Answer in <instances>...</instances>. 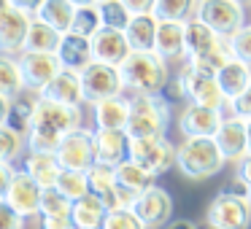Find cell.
Returning a JSON list of instances; mask_svg holds the SVG:
<instances>
[{
    "label": "cell",
    "instance_id": "cell-47",
    "mask_svg": "<svg viewBox=\"0 0 251 229\" xmlns=\"http://www.w3.org/2000/svg\"><path fill=\"white\" fill-rule=\"evenodd\" d=\"M130 14H154V6H157V0H122Z\"/></svg>",
    "mask_w": 251,
    "mask_h": 229
},
{
    "label": "cell",
    "instance_id": "cell-51",
    "mask_svg": "<svg viewBox=\"0 0 251 229\" xmlns=\"http://www.w3.org/2000/svg\"><path fill=\"white\" fill-rule=\"evenodd\" d=\"M165 229H197V227H195V221H189V218H173Z\"/></svg>",
    "mask_w": 251,
    "mask_h": 229
},
{
    "label": "cell",
    "instance_id": "cell-28",
    "mask_svg": "<svg viewBox=\"0 0 251 229\" xmlns=\"http://www.w3.org/2000/svg\"><path fill=\"white\" fill-rule=\"evenodd\" d=\"M216 81L219 87H222V92L227 94V100L232 103L238 94H243L246 89H249L251 84V65H246L243 60H229L227 65L222 68V70L216 73Z\"/></svg>",
    "mask_w": 251,
    "mask_h": 229
},
{
    "label": "cell",
    "instance_id": "cell-46",
    "mask_svg": "<svg viewBox=\"0 0 251 229\" xmlns=\"http://www.w3.org/2000/svg\"><path fill=\"white\" fill-rule=\"evenodd\" d=\"M14 173H17V167H14V164L0 162V200H6V191H8V186H11Z\"/></svg>",
    "mask_w": 251,
    "mask_h": 229
},
{
    "label": "cell",
    "instance_id": "cell-12",
    "mask_svg": "<svg viewBox=\"0 0 251 229\" xmlns=\"http://www.w3.org/2000/svg\"><path fill=\"white\" fill-rule=\"evenodd\" d=\"M132 210H135L138 218L146 224V229H165L173 221V197H170L168 189L154 183L151 189H146L138 197Z\"/></svg>",
    "mask_w": 251,
    "mask_h": 229
},
{
    "label": "cell",
    "instance_id": "cell-44",
    "mask_svg": "<svg viewBox=\"0 0 251 229\" xmlns=\"http://www.w3.org/2000/svg\"><path fill=\"white\" fill-rule=\"evenodd\" d=\"M227 114L240 116V119H246V121L251 119V84H249V89H246L243 94H238V97L227 105Z\"/></svg>",
    "mask_w": 251,
    "mask_h": 229
},
{
    "label": "cell",
    "instance_id": "cell-34",
    "mask_svg": "<svg viewBox=\"0 0 251 229\" xmlns=\"http://www.w3.org/2000/svg\"><path fill=\"white\" fill-rule=\"evenodd\" d=\"M200 0H157L154 17L157 19H170V22H189L197 17Z\"/></svg>",
    "mask_w": 251,
    "mask_h": 229
},
{
    "label": "cell",
    "instance_id": "cell-54",
    "mask_svg": "<svg viewBox=\"0 0 251 229\" xmlns=\"http://www.w3.org/2000/svg\"><path fill=\"white\" fill-rule=\"evenodd\" d=\"M8 6H11V0H0V11H6Z\"/></svg>",
    "mask_w": 251,
    "mask_h": 229
},
{
    "label": "cell",
    "instance_id": "cell-56",
    "mask_svg": "<svg viewBox=\"0 0 251 229\" xmlns=\"http://www.w3.org/2000/svg\"><path fill=\"white\" fill-rule=\"evenodd\" d=\"M202 229H222V227H208V224H205V227H202Z\"/></svg>",
    "mask_w": 251,
    "mask_h": 229
},
{
    "label": "cell",
    "instance_id": "cell-5",
    "mask_svg": "<svg viewBox=\"0 0 251 229\" xmlns=\"http://www.w3.org/2000/svg\"><path fill=\"white\" fill-rule=\"evenodd\" d=\"M130 159L141 164L143 170L159 178V175L170 173L178 162V146L170 140L168 135H146V137H132Z\"/></svg>",
    "mask_w": 251,
    "mask_h": 229
},
{
    "label": "cell",
    "instance_id": "cell-39",
    "mask_svg": "<svg viewBox=\"0 0 251 229\" xmlns=\"http://www.w3.org/2000/svg\"><path fill=\"white\" fill-rule=\"evenodd\" d=\"M73 200H68L57 186H46L41 197V216H71Z\"/></svg>",
    "mask_w": 251,
    "mask_h": 229
},
{
    "label": "cell",
    "instance_id": "cell-50",
    "mask_svg": "<svg viewBox=\"0 0 251 229\" xmlns=\"http://www.w3.org/2000/svg\"><path fill=\"white\" fill-rule=\"evenodd\" d=\"M8 111H11V97L0 92V124H6L8 121Z\"/></svg>",
    "mask_w": 251,
    "mask_h": 229
},
{
    "label": "cell",
    "instance_id": "cell-17",
    "mask_svg": "<svg viewBox=\"0 0 251 229\" xmlns=\"http://www.w3.org/2000/svg\"><path fill=\"white\" fill-rule=\"evenodd\" d=\"M186 81V94H189V103L205 105V108H216V111H227L229 100L222 92L216 76H197V73H184L178 70Z\"/></svg>",
    "mask_w": 251,
    "mask_h": 229
},
{
    "label": "cell",
    "instance_id": "cell-15",
    "mask_svg": "<svg viewBox=\"0 0 251 229\" xmlns=\"http://www.w3.org/2000/svg\"><path fill=\"white\" fill-rule=\"evenodd\" d=\"M213 140H216L219 148H222V154H224L227 162L238 164L240 159L249 154V143H246V140H249V137H246V119L227 114V116H224V121L219 124Z\"/></svg>",
    "mask_w": 251,
    "mask_h": 229
},
{
    "label": "cell",
    "instance_id": "cell-14",
    "mask_svg": "<svg viewBox=\"0 0 251 229\" xmlns=\"http://www.w3.org/2000/svg\"><path fill=\"white\" fill-rule=\"evenodd\" d=\"M19 65H22V76H25V89H30V92H41L62 70L60 57L44 54V51H22Z\"/></svg>",
    "mask_w": 251,
    "mask_h": 229
},
{
    "label": "cell",
    "instance_id": "cell-42",
    "mask_svg": "<svg viewBox=\"0 0 251 229\" xmlns=\"http://www.w3.org/2000/svg\"><path fill=\"white\" fill-rule=\"evenodd\" d=\"M159 94H162L170 105L189 103V94H186V81H184V76H181V73H173V76H170V81L165 84V89Z\"/></svg>",
    "mask_w": 251,
    "mask_h": 229
},
{
    "label": "cell",
    "instance_id": "cell-9",
    "mask_svg": "<svg viewBox=\"0 0 251 229\" xmlns=\"http://www.w3.org/2000/svg\"><path fill=\"white\" fill-rule=\"evenodd\" d=\"M197 19H202L222 38H232L246 24V6H240L238 0H200Z\"/></svg>",
    "mask_w": 251,
    "mask_h": 229
},
{
    "label": "cell",
    "instance_id": "cell-6",
    "mask_svg": "<svg viewBox=\"0 0 251 229\" xmlns=\"http://www.w3.org/2000/svg\"><path fill=\"white\" fill-rule=\"evenodd\" d=\"M54 157L60 159L62 170H81L87 173L98 162V140H95V127H78L71 135L62 137Z\"/></svg>",
    "mask_w": 251,
    "mask_h": 229
},
{
    "label": "cell",
    "instance_id": "cell-26",
    "mask_svg": "<svg viewBox=\"0 0 251 229\" xmlns=\"http://www.w3.org/2000/svg\"><path fill=\"white\" fill-rule=\"evenodd\" d=\"M222 41H224L222 35L208 27L202 19H197V17L189 19V22H186V60L208 54V51H213Z\"/></svg>",
    "mask_w": 251,
    "mask_h": 229
},
{
    "label": "cell",
    "instance_id": "cell-21",
    "mask_svg": "<svg viewBox=\"0 0 251 229\" xmlns=\"http://www.w3.org/2000/svg\"><path fill=\"white\" fill-rule=\"evenodd\" d=\"M95 130H127L130 121V94L105 97L92 105Z\"/></svg>",
    "mask_w": 251,
    "mask_h": 229
},
{
    "label": "cell",
    "instance_id": "cell-18",
    "mask_svg": "<svg viewBox=\"0 0 251 229\" xmlns=\"http://www.w3.org/2000/svg\"><path fill=\"white\" fill-rule=\"evenodd\" d=\"M41 97L51 100V103H62V105H84V87H81V73L76 70H65L62 68L44 89Z\"/></svg>",
    "mask_w": 251,
    "mask_h": 229
},
{
    "label": "cell",
    "instance_id": "cell-22",
    "mask_svg": "<svg viewBox=\"0 0 251 229\" xmlns=\"http://www.w3.org/2000/svg\"><path fill=\"white\" fill-rule=\"evenodd\" d=\"M89 194H95L100 202H105L108 210H116L119 205V181H116V167L105 162H95L87 170Z\"/></svg>",
    "mask_w": 251,
    "mask_h": 229
},
{
    "label": "cell",
    "instance_id": "cell-20",
    "mask_svg": "<svg viewBox=\"0 0 251 229\" xmlns=\"http://www.w3.org/2000/svg\"><path fill=\"white\" fill-rule=\"evenodd\" d=\"M95 140H98V162L119 167L130 159L132 135L127 130H95Z\"/></svg>",
    "mask_w": 251,
    "mask_h": 229
},
{
    "label": "cell",
    "instance_id": "cell-43",
    "mask_svg": "<svg viewBox=\"0 0 251 229\" xmlns=\"http://www.w3.org/2000/svg\"><path fill=\"white\" fill-rule=\"evenodd\" d=\"M0 229H25V218L6 200H0Z\"/></svg>",
    "mask_w": 251,
    "mask_h": 229
},
{
    "label": "cell",
    "instance_id": "cell-27",
    "mask_svg": "<svg viewBox=\"0 0 251 229\" xmlns=\"http://www.w3.org/2000/svg\"><path fill=\"white\" fill-rule=\"evenodd\" d=\"M22 162H25L22 167L27 170L44 189L46 186H54L57 178H60V173H62L60 159H57L54 154H49V151H27Z\"/></svg>",
    "mask_w": 251,
    "mask_h": 229
},
{
    "label": "cell",
    "instance_id": "cell-30",
    "mask_svg": "<svg viewBox=\"0 0 251 229\" xmlns=\"http://www.w3.org/2000/svg\"><path fill=\"white\" fill-rule=\"evenodd\" d=\"M62 35H65V33H60V30H54L51 24L41 22V19L35 17L33 24H30L27 41H25V51H44V54H57Z\"/></svg>",
    "mask_w": 251,
    "mask_h": 229
},
{
    "label": "cell",
    "instance_id": "cell-29",
    "mask_svg": "<svg viewBox=\"0 0 251 229\" xmlns=\"http://www.w3.org/2000/svg\"><path fill=\"white\" fill-rule=\"evenodd\" d=\"M105 216H108V207L95 194H87V197L73 202L71 218H73V227L76 229H103Z\"/></svg>",
    "mask_w": 251,
    "mask_h": 229
},
{
    "label": "cell",
    "instance_id": "cell-57",
    "mask_svg": "<svg viewBox=\"0 0 251 229\" xmlns=\"http://www.w3.org/2000/svg\"><path fill=\"white\" fill-rule=\"evenodd\" d=\"M249 200H251V191H249Z\"/></svg>",
    "mask_w": 251,
    "mask_h": 229
},
{
    "label": "cell",
    "instance_id": "cell-32",
    "mask_svg": "<svg viewBox=\"0 0 251 229\" xmlns=\"http://www.w3.org/2000/svg\"><path fill=\"white\" fill-rule=\"evenodd\" d=\"M116 181H119V186L135 191V194H143L146 189H151V186L157 183V178H154L149 170H143L141 164H135L132 159H127V162H122L119 167H116Z\"/></svg>",
    "mask_w": 251,
    "mask_h": 229
},
{
    "label": "cell",
    "instance_id": "cell-19",
    "mask_svg": "<svg viewBox=\"0 0 251 229\" xmlns=\"http://www.w3.org/2000/svg\"><path fill=\"white\" fill-rule=\"evenodd\" d=\"M154 51L159 57H165L168 62H184L186 60V22L159 19Z\"/></svg>",
    "mask_w": 251,
    "mask_h": 229
},
{
    "label": "cell",
    "instance_id": "cell-24",
    "mask_svg": "<svg viewBox=\"0 0 251 229\" xmlns=\"http://www.w3.org/2000/svg\"><path fill=\"white\" fill-rule=\"evenodd\" d=\"M157 27H159V19L154 14H132L130 24L125 27L130 49L132 51H154V46H157Z\"/></svg>",
    "mask_w": 251,
    "mask_h": 229
},
{
    "label": "cell",
    "instance_id": "cell-1",
    "mask_svg": "<svg viewBox=\"0 0 251 229\" xmlns=\"http://www.w3.org/2000/svg\"><path fill=\"white\" fill-rule=\"evenodd\" d=\"M84 127V111L81 105H62L51 100H38L33 119V130L27 135V151H49L54 154L62 137L73 130Z\"/></svg>",
    "mask_w": 251,
    "mask_h": 229
},
{
    "label": "cell",
    "instance_id": "cell-38",
    "mask_svg": "<svg viewBox=\"0 0 251 229\" xmlns=\"http://www.w3.org/2000/svg\"><path fill=\"white\" fill-rule=\"evenodd\" d=\"M98 30H103V17H100V8L98 6H81V8H76V17H73L71 33L92 38Z\"/></svg>",
    "mask_w": 251,
    "mask_h": 229
},
{
    "label": "cell",
    "instance_id": "cell-45",
    "mask_svg": "<svg viewBox=\"0 0 251 229\" xmlns=\"http://www.w3.org/2000/svg\"><path fill=\"white\" fill-rule=\"evenodd\" d=\"M41 229H76L71 216H41Z\"/></svg>",
    "mask_w": 251,
    "mask_h": 229
},
{
    "label": "cell",
    "instance_id": "cell-55",
    "mask_svg": "<svg viewBox=\"0 0 251 229\" xmlns=\"http://www.w3.org/2000/svg\"><path fill=\"white\" fill-rule=\"evenodd\" d=\"M240 6H251V0H238Z\"/></svg>",
    "mask_w": 251,
    "mask_h": 229
},
{
    "label": "cell",
    "instance_id": "cell-16",
    "mask_svg": "<svg viewBox=\"0 0 251 229\" xmlns=\"http://www.w3.org/2000/svg\"><path fill=\"white\" fill-rule=\"evenodd\" d=\"M92 54L98 62H108V65L119 68L122 62L132 54L125 30H111V27L98 30V33L92 35Z\"/></svg>",
    "mask_w": 251,
    "mask_h": 229
},
{
    "label": "cell",
    "instance_id": "cell-49",
    "mask_svg": "<svg viewBox=\"0 0 251 229\" xmlns=\"http://www.w3.org/2000/svg\"><path fill=\"white\" fill-rule=\"evenodd\" d=\"M235 175H238V178H243L246 183L251 186V154H246V157L238 162V173H235Z\"/></svg>",
    "mask_w": 251,
    "mask_h": 229
},
{
    "label": "cell",
    "instance_id": "cell-41",
    "mask_svg": "<svg viewBox=\"0 0 251 229\" xmlns=\"http://www.w3.org/2000/svg\"><path fill=\"white\" fill-rule=\"evenodd\" d=\"M229 49H232L235 60H243L246 65H251V22H246L243 27L229 38Z\"/></svg>",
    "mask_w": 251,
    "mask_h": 229
},
{
    "label": "cell",
    "instance_id": "cell-36",
    "mask_svg": "<svg viewBox=\"0 0 251 229\" xmlns=\"http://www.w3.org/2000/svg\"><path fill=\"white\" fill-rule=\"evenodd\" d=\"M57 189L68 197V200H81V197L89 194V181H87V173L81 170H62L60 178H57Z\"/></svg>",
    "mask_w": 251,
    "mask_h": 229
},
{
    "label": "cell",
    "instance_id": "cell-33",
    "mask_svg": "<svg viewBox=\"0 0 251 229\" xmlns=\"http://www.w3.org/2000/svg\"><path fill=\"white\" fill-rule=\"evenodd\" d=\"M0 92L8 97H17L25 92V76L19 57L14 54H0Z\"/></svg>",
    "mask_w": 251,
    "mask_h": 229
},
{
    "label": "cell",
    "instance_id": "cell-3",
    "mask_svg": "<svg viewBox=\"0 0 251 229\" xmlns=\"http://www.w3.org/2000/svg\"><path fill=\"white\" fill-rule=\"evenodd\" d=\"M227 164L222 148L216 146L213 137H184L178 143V162H176V170H178L184 178L189 181H205L219 175Z\"/></svg>",
    "mask_w": 251,
    "mask_h": 229
},
{
    "label": "cell",
    "instance_id": "cell-2",
    "mask_svg": "<svg viewBox=\"0 0 251 229\" xmlns=\"http://www.w3.org/2000/svg\"><path fill=\"white\" fill-rule=\"evenodd\" d=\"M127 94H159L170 81V62L157 51H132L119 65Z\"/></svg>",
    "mask_w": 251,
    "mask_h": 229
},
{
    "label": "cell",
    "instance_id": "cell-53",
    "mask_svg": "<svg viewBox=\"0 0 251 229\" xmlns=\"http://www.w3.org/2000/svg\"><path fill=\"white\" fill-rule=\"evenodd\" d=\"M246 137H249L246 143H249V154H251V119L246 121Z\"/></svg>",
    "mask_w": 251,
    "mask_h": 229
},
{
    "label": "cell",
    "instance_id": "cell-7",
    "mask_svg": "<svg viewBox=\"0 0 251 229\" xmlns=\"http://www.w3.org/2000/svg\"><path fill=\"white\" fill-rule=\"evenodd\" d=\"M81 87H84V103L87 105H95L105 97H116V94H127L119 68L98 60L81 70Z\"/></svg>",
    "mask_w": 251,
    "mask_h": 229
},
{
    "label": "cell",
    "instance_id": "cell-10",
    "mask_svg": "<svg viewBox=\"0 0 251 229\" xmlns=\"http://www.w3.org/2000/svg\"><path fill=\"white\" fill-rule=\"evenodd\" d=\"M41 197H44V186L27 173V170H17L11 178V186L6 191V202L25 218H41Z\"/></svg>",
    "mask_w": 251,
    "mask_h": 229
},
{
    "label": "cell",
    "instance_id": "cell-13",
    "mask_svg": "<svg viewBox=\"0 0 251 229\" xmlns=\"http://www.w3.org/2000/svg\"><path fill=\"white\" fill-rule=\"evenodd\" d=\"M33 19L35 17H30V14L19 11L14 6L0 11V54H14V57L22 54Z\"/></svg>",
    "mask_w": 251,
    "mask_h": 229
},
{
    "label": "cell",
    "instance_id": "cell-35",
    "mask_svg": "<svg viewBox=\"0 0 251 229\" xmlns=\"http://www.w3.org/2000/svg\"><path fill=\"white\" fill-rule=\"evenodd\" d=\"M27 154V137L14 132L8 124H0V162L14 164Z\"/></svg>",
    "mask_w": 251,
    "mask_h": 229
},
{
    "label": "cell",
    "instance_id": "cell-23",
    "mask_svg": "<svg viewBox=\"0 0 251 229\" xmlns=\"http://www.w3.org/2000/svg\"><path fill=\"white\" fill-rule=\"evenodd\" d=\"M57 57H60V62H62L65 70L81 73L87 65L95 62L92 38H87V35H76V33H65L62 41H60V49H57Z\"/></svg>",
    "mask_w": 251,
    "mask_h": 229
},
{
    "label": "cell",
    "instance_id": "cell-52",
    "mask_svg": "<svg viewBox=\"0 0 251 229\" xmlns=\"http://www.w3.org/2000/svg\"><path fill=\"white\" fill-rule=\"evenodd\" d=\"M71 3H73L76 8H81V6H98L100 0H71Z\"/></svg>",
    "mask_w": 251,
    "mask_h": 229
},
{
    "label": "cell",
    "instance_id": "cell-31",
    "mask_svg": "<svg viewBox=\"0 0 251 229\" xmlns=\"http://www.w3.org/2000/svg\"><path fill=\"white\" fill-rule=\"evenodd\" d=\"M35 17L41 22L51 24L54 30H60V33H71L73 17H76V6H73L71 0H44V6L38 8Z\"/></svg>",
    "mask_w": 251,
    "mask_h": 229
},
{
    "label": "cell",
    "instance_id": "cell-4",
    "mask_svg": "<svg viewBox=\"0 0 251 229\" xmlns=\"http://www.w3.org/2000/svg\"><path fill=\"white\" fill-rule=\"evenodd\" d=\"M170 124H173V105L162 94H130L127 132L132 137L168 135Z\"/></svg>",
    "mask_w": 251,
    "mask_h": 229
},
{
    "label": "cell",
    "instance_id": "cell-37",
    "mask_svg": "<svg viewBox=\"0 0 251 229\" xmlns=\"http://www.w3.org/2000/svg\"><path fill=\"white\" fill-rule=\"evenodd\" d=\"M98 8H100V17H103V27H111V30H125L132 19L130 8L122 0H100Z\"/></svg>",
    "mask_w": 251,
    "mask_h": 229
},
{
    "label": "cell",
    "instance_id": "cell-40",
    "mask_svg": "<svg viewBox=\"0 0 251 229\" xmlns=\"http://www.w3.org/2000/svg\"><path fill=\"white\" fill-rule=\"evenodd\" d=\"M103 229H146V224L130 207H116V210H108V216L103 221Z\"/></svg>",
    "mask_w": 251,
    "mask_h": 229
},
{
    "label": "cell",
    "instance_id": "cell-8",
    "mask_svg": "<svg viewBox=\"0 0 251 229\" xmlns=\"http://www.w3.org/2000/svg\"><path fill=\"white\" fill-rule=\"evenodd\" d=\"M208 227H222V229H249L251 227V200L238 197L232 191H219L211 200L205 210Z\"/></svg>",
    "mask_w": 251,
    "mask_h": 229
},
{
    "label": "cell",
    "instance_id": "cell-25",
    "mask_svg": "<svg viewBox=\"0 0 251 229\" xmlns=\"http://www.w3.org/2000/svg\"><path fill=\"white\" fill-rule=\"evenodd\" d=\"M38 100H41V94L38 92H30V89H25L22 94L11 97V111H8V121H6V124L11 127L14 132H19L22 137H27L30 130H33V119H35Z\"/></svg>",
    "mask_w": 251,
    "mask_h": 229
},
{
    "label": "cell",
    "instance_id": "cell-11",
    "mask_svg": "<svg viewBox=\"0 0 251 229\" xmlns=\"http://www.w3.org/2000/svg\"><path fill=\"white\" fill-rule=\"evenodd\" d=\"M227 111H216V108H205L197 103H184L178 111L176 127L184 137H213L219 130V124L224 121Z\"/></svg>",
    "mask_w": 251,
    "mask_h": 229
},
{
    "label": "cell",
    "instance_id": "cell-48",
    "mask_svg": "<svg viewBox=\"0 0 251 229\" xmlns=\"http://www.w3.org/2000/svg\"><path fill=\"white\" fill-rule=\"evenodd\" d=\"M11 6L19 8V11H25V14H30V17H35L38 8L44 6V0H11Z\"/></svg>",
    "mask_w": 251,
    "mask_h": 229
}]
</instances>
